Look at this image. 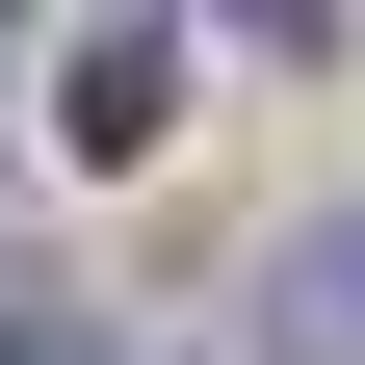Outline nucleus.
<instances>
[{
	"instance_id": "obj_1",
	"label": "nucleus",
	"mask_w": 365,
	"mask_h": 365,
	"mask_svg": "<svg viewBox=\"0 0 365 365\" xmlns=\"http://www.w3.org/2000/svg\"><path fill=\"white\" fill-rule=\"evenodd\" d=\"M53 130H78V157H157V130H182V26H78V53H53Z\"/></svg>"
},
{
	"instance_id": "obj_2",
	"label": "nucleus",
	"mask_w": 365,
	"mask_h": 365,
	"mask_svg": "<svg viewBox=\"0 0 365 365\" xmlns=\"http://www.w3.org/2000/svg\"><path fill=\"white\" fill-rule=\"evenodd\" d=\"M261 339H287V365H365V209L287 235V313H261Z\"/></svg>"
},
{
	"instance_id": "obj_3",
	"label": "nucleus",
	"mask_w": 365,
	"mask_h": 365,
	"mask_svg": "<svg viewBox=\"0 0 365 365\" xmlns=\"http://www.w3.org/2000/svg\"><path fill=\"white\" fill-rule=\"evenodd\" d=\"M0 365H105V313H53V287H0Z\"/></svg>"
}]
</instances>
